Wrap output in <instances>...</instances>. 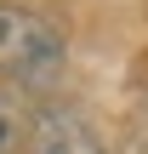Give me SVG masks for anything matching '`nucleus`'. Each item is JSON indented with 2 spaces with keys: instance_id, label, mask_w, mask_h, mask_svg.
<instances>
[{
  "instance_id": "f257e3e1",
  "label": "nucleus",
  "mask_w": 148,
  "mask_h": 154,
  "mask_svg": "<svg viewBox=\"0 0 148 154\" xmlns=\"http://www.w3.org/2000/svg\"><path fill=\"white\" fill-rule=\"evenodd\" d=\"M63 34L23 6H0V80L11 86H51L63 69Z\"/></svg>"
},
{
  "instance_id": "f03ea898",
  "label": "nucleus",
  "mask_w": 148,
  "mask_h": 154,
  "mask_svg": "<svg viewBox=\"0 0 148 154\" xmlns=\"http://www.w3.org/2000/svg\"><path fill=\"white\" fill-rule=\"evenodd\" d=\"M29 154H103V137L74 109H40L29 131Z\"/></svg>"
},
{
  "instance_id": "7ed1b4c3",
  "label": "nucleus",
  "mask_w": 148,
  "mask_h": 154,
  "mask_svg": "<svg viewBox=\"0 0 148 154\" xmlns=\"http://www.w3.org/2000/svg\"><path fill=\"white\" fill-rule=\"evenodd\" d=\"M29 131H34V126H23L17 103L0 91V154H29Z\"/></svg>"
}]
</instances>
